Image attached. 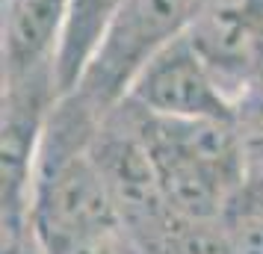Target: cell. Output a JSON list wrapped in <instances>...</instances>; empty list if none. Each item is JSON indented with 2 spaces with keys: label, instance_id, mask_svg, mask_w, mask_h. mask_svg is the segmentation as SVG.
I'll use <instances>...</instances> for the list:
<instances>
[{
  "label": "cell",
  "instance_id": "1",
  "mask_svg": "<svg viewBox=\"0 0 263 254\" xmlns=\"http://www.w3.org/2000/svg\"><path fill=\"white\" fill-rule=\"evenodd\" d=\"M201 3L204 0H127L71 95L101 115L112 112L145 65L166 45L190 33Z\"/></svg>",
  "mask_w": 263,
  "mask_h": 254
},
{
  "label": "cell",
  "instance_id": "2",
  "mask_svg": "<svg viewBox=\"0 0 263 254\" xmlns=\"http://www.w3.org/2000/svg\"><path fill=\"white\" fill-rule=\"evenodd\" d=\"M92 151L121 225L127 230L151 233L154 240H160L175 222V213L163 192L154 157L124 104L101 119Z\"/></svg>",
  "mask_w": 263,
  "mask_h": 254
},
{
  "label": "cell",
  "instance_id": "3",
  "mask_svg": "<svg viewBox=\"0 0 263 254\" xmlns=\"http://www.w3.org/2000/svg\"><path fill=\"white\" fill-rule=\"evenodd\" d=\"M124 101L160 119H234L237 115V104L228 97V92L186 33L166 45L139 71Z\"/></svg>",
  "mask_w": 263,
  "mask_h": 254
},
{
  "label": "cell",
  "instance_id": "4",
  "mask_svg": "<svg viewBox=\"0 0 263 254\" xmlns=\"http://www.w3.org/2000/svg\"><path fill=\"white\" fill-rule=\"evenodd\" d=\"M186 36L234 104L257 86L263 71V0H204Z\"/></svg>",
  "mask_w": 263,
  "mask_h": 254
},
{
  "label": "cell",
  "instance_id": "5",
  "mask_svg": "<svg viewBox=\"0 0 263 254\" xmlns=\"http://www.w3.org/2000/svg\"><path fill=\"white\" fill-rule=\"evenodd\" d=\"M68 0H3V83L57 77Z\"/></svg>",
  "mask_w": 263,
  "mask_h": 254
},
{
  "label": "cell",
  "instance_id": "6",
  "mask_svg": "<svg viewBox=\"0 0 263 254\" xmlns=\"http://www.w3.org/2000/svg\"><path fill=\"white\" fill-rule=\"evenodd\" d=\"M124 3L127 0H68L62 45H60V56H57L60 95H71L77 89L104 33L109 30L112 18L121 12Z\"/></svg>",
  "mask_w": 263,
  "mask_h": 254
},
{
  "label": "cell",
  "instance_id": "7",
  "mask_svg": "<svg viewBox=\"0 0 263 254\" xmlns=\"http://www.w3.org/2000/svg\"><path fill=\"white\" fill-rule=\"evenodd\" d=\"M160 254H231V242L216 219H178L157 240Z\"/></svg>",
  "mask_w": 263,
  "mask_h": 254
},
{
  "label": "cell",
  "instance_id": "8",
  "mask_svg": "<svg viewBox=\"0 0 263 254\" xmlns=\"http://www.w3.org/2000/svg\"><path fill=\"white\" fill-rule=\"evenodd\" d=\"M121 230H124V225L101 230V233L89 237V240H80V242H74V245H68V248H62L60 254H130L127 240H124Z\"/></svg>",
  "mask_w": 263,
  "mask_h": 254
},
{
  "label": "cell",
  "instance_id": "9",
  "mask_svg": "<svg viewBox=\"0 0 263 254\" xmlns=\"http://www.w3.org/2000/svg\"><path fill=\"white\" fill-rule=\"evenodd\" d=\"M257 83H260V86H263V71H260V80H257Z\"/></svg>",
  "mask_w": 263,
  "mask_h": 254
},
{
  "label": "cell",
  "instance_id": "10",
  "mask_svg": "<svg viewBox=\"0 0 263 254\" xmlns=\"http://www.w3.org/2000/svg\"><path fill=\"white\" fill-rule=\"evenodd\" d=\"M9 254H18V251H9Z\"/></svg>",
  "mask_w": 263,
  "mask_h": 254
}]
</instances>
